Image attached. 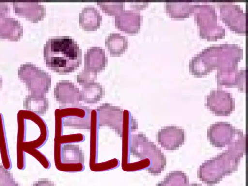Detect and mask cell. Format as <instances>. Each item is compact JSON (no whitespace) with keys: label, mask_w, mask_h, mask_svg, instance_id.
Returning a JSON list of instances; mask_svg holds the SVG:
<instances>
[{"label":"cell","mask_w":248,"mask_h":186,"mask_svg":"<svg viewBox=\"0 0 248 186\" xmlns=\"http://www.w3.org/2000/svg\"><path fill=\"white\" fill-rule=\"evenodd\" d=\"M18 77L32 95L45 96L51 86V75L29 62L18 67Z\"/></svg>","instance_id":"5b68a950"},{"label":"cell","mask_w":248,"mask_h":186,"mask_svg":"<svg viewBox=\"0 0 248 186\" xmlns=\"http://www.w3.org/2000/svg\"><path fill=\"white\" fill-rule=\"evenodd\" d=\"M108 57L105 50L100 46L90 47L84 54V69L98 73L104 70L107 65Z\"/></svg>","instance_id":"d6986e66"},{"label":"cell","mask_w":248,"mask_h":186,"mask_svg":"<svg viewBox=\"0 0 248 186\" xmlns=\"http://www.w3.org/2000/svg\"><path fill=\"white\" fill-rule=\"evenodd\" d=\"M17 166L18 169L23 170L26 167V153L21 146L26 142L27 135V120L17 113Z\"/></svg>","instance_id":"44dd1931"},{"label":"cell","mask_w":248,"mask_h":186,"mask_svg":"<svg viewBox=\"0 0 248 186\" xmlns=\"http://www.w3.org/2000/svg\"><path fill=\"white\" fill-rule=\"evenodd\" d=\"M194 5L189 1H167L166 12L171 18H187L193 13Z\"/></svg>","instance_id":"cb8c5ba5"},{"label":"cell","mask_w":248,"mask_h":186,"mask_svg":"<svg viewBox=\"0 0 248 186\" xmlns=\"http://www.w3.org/2000/svg\"><path fill=\"white\" fill-rule=\"evenodd\" d=\"M156 140L166 150H176L184 144L185 132L183 129L175 126L162 127L157 132Z\"/></svg>","instance_id":"7c38bea8"},{"label":"cell","mask_w":248,"mask_h":186,"mask_svg":"<svg viewBox=\"0 0 248 186\" xmlns=\"http://www.w3.org/2000/svg\"><path fill=\"white\" fill-rule=\"evenodd\" d=\"M0 152L2 165L6 169L12 167L7 140L4 121L3 115L0 113Z\"/></svg>","instance_id":"f1b7e54d"},{"label":"cell","mask_w":248,"mask_h":186,"mask_svg":"<svg viewBox=\"0 0 248 186\" xmlns=\"http://www.w3.org/2000/svg\"><path fill=\"white\" fill-rule=\"evenodd\" d=\"M91 115L85 118L71 116L63 119V125L65 127L77 129H90Z\"/></svg>","instance_id":"1f68e13d"},{"label":"cell","mask_w":248,"mask_h":186,"mask_svg":"<svg viewBox=\"0 0 248 186\" xmlns=\"http://www.w3.org/2000/svg\"><path fill=\"white\" fill-rule=\"evenodd\" d=\"M237 129L228 122H216L207 129V137L210 144L217 148L229 145L236 133Z\"/></svg>","instance_id":"30bf717a"},{"label":"cell","mask_w":248,"mask_h":186,"mask_svg":"<svg viewBox=\"0 0 248 186\" xmlns=\"http://www.w3.org/2000/svg\"><path fill=\"white\" fill-rule=\"evenodd\" d=\"M212 70L200 53L192 57L189 62V71L195 76L201 77Z\"/></svg>","instance_id":"4dcf8cb0"},{"label":"cell","mask_w":248,"mask_h":186,"mask_svg":"<svg viewBox=\"0 0 248 186\" xmlns=\"http://www.w3.org/2000/svg\"><path fill=\"white\" fill-rule=\"evenodd\" d=\"M23 107L25 110L39 115H43L48 109V99L46 96L26 95L23 101Z\"/></svg>","instance_id":"d4e9b609"},{"label":"cell","mask_w":248,"mask_h":186,"mask_svg":"<svg viewBox=\"0 0 248 186\" xmlns=\"http://www.w3.org/2000/svg\"><path fill=\"white\" fill-rule=\"evenodd\" d=\"M148 3H135L131 2V7L132 9H135L136 11L137 10L143 9L148 6Z\"/></svg>","instance_id":"60d3db41"},{"label":"cell","mask_w":248,"mask_h":186,"mask_svg":"<svg viewBox=\"0 0 248 186\" xmlns=\"http://www.w3.org/2000/svg\"><path fill=\"white\" fill-rule=\"evenodd\" d=\"M85 140V136L81 133H76L68 135H62L54 137V142L61 144H74L83 142Z\"/></svg>","instance_id":"e575fe53"},{"label":"cell","mask_w":248,"mask_h":186,"mask_svg":"<svg viewBox=\"0 0 248 186\" xmlns=\"http://www.w3.org/2000/svg\"><path fill=\"white\" fill-rule=\"evenodd\" d=\"M130 154L141 160L148 159L150 165L147 170L152 175H160L166 166V157L164 153L143 133L131 135Z\"/></svg>","instance_id":"3957f363"},{"label":"cell","mask_w":248,"mask_h":186,"mask_svg":"<svg viewBox=\"0 0 248 186\" xmlns=\"http://www.w3.org/2000/svg\"><path fill=\"white\" fill-rule=\"evenodd\" d=\"M205 106L217 116H228L235 110V101L232 94L222 89L211 90Z\"/></svg>","instance_id":"8992f818"},{"label":"cell","mask_w":248,"mask_h":186,"mask_svg":"<svg viewBox=\"0 0 248 186\" xmlns=\"http://www.w3.org/2000/svg\"><path fill=\"white\" fill-rule=\"evenodd\" d=\"M105 95V89L98 82H92L82 86L81 101L87 104H95Z\"/></svg>","instance_id":"603a6c76"},{"label":"cell","mask_w":248,"mask_h":186,"mask_svg":"<svg viewBox=\"0 0 248 186\" xmlns=\"http://www.w3.org/2000/svg\"><path fill=\"white\" fill-rule=\"evenodd\" d=\"M103 17L94 6H87L79 14V25L85 31H95L99 28Z\"/></svg>","instance_id":"ffe728a7"},{"label":"cell","mask_w":248,"mask_h":186,"mask_svg":"<svg viewBox=\"0 0 248 186\" xmlns=\"http://www.w3.org/2000/svg\"><path fill=\"white\" fill-rule=\"evenodd\" d=\"M189 177L181 170H172L156 186H189Z\"/></svg>","instance_id":"83f0119b"},{"label":"cell","mask_w":248,"mask_h":186,"mask_svg":"<svg viewBox=\"0 0 248 186\" xmlns=\"http://www.w3.org/2000/svg\"><path fill=\"white\" fill-rule=\"evenodd\" d=\"M125 2H97V4L106 14L116 16L125 9Z\"/></svg>","instance_id":"836d02e7"},{"label":"cell","mask_w":248,"mask_h":186,"mask_svg":"<svg viewBox=\"0 0 248 186\" xmlns=\"http://www.w3.org/2000/svg\"><path fill=\"white\" fill-rule=\"evenodd\" d=\"M97 73L89 71L86 69H82L76 76L77 82L79 85L83 86L85 84L94 82L97 79Z\"/></svg>","instance_id":"74e56055"},{"label":"cell","mask_w":248,"mask_h":186,"mask_svg":"<svg viewBox=\"0 0 248 186\" xmlns=\"http://www.w3.org/2000/svg\"><path fill=\"white\" fill-rule=\"evenodd\" d=\"M220 17L232 31L246 33V13L240 6L232 2L221 3Z\"/></svg>","instance_id":"ba28073f"},{"label":"cell","mask_w":248,"mask_h":186,"mask_svg":"<svg viewBox=\"0 0 248 186\" xmlns=\"http://www.w3.org/2000/svg\"><path fill=\"white\" fill-rule=\"evenodd\" d=\"M237 67L217 69L216 79L218 86L232 87L237 85Z\"/></svg>","instance_id":"4316f807"},{"label":"cell","mask_w":248,"mask_h":186,"mask_svg":"<svg viewBox=\"0 0 248 186\" xmlns=\"http://www.w3.org/2000/svg\"><path fill=\"white\" fill-rule=\"evenodd\" d=\"M2 78L0 77V89L2 87Z\"/></svg>","instance_id":"b9f144b4"},{"label":"cell","mask_w":248,"mask_h":186,"mask_svg":"<svg viewBox=\"0 0 248 186\" xmlns=\"http://www.w3.org/2000/svg\"><path fill=\"white\" fill-rule=\"evenodd\" d=\"M195 20L199 26V31L206 30L217 26V14L214 6L208 4L194 5Z\"/></svg>","instance_id":"ac0fdd59"},{"label":"cell","mask_w":248,"mask_h":186,"mask_svg":"<svg viewBox=\"0 0 248 186\" xmlns=\"http://www.w3.org/2000/svg\"><path fill=\"white\" fill-rule=\"evenodd\" d=\"M43 58L47 67L60 74H66L81 64L82 50L69 36L55 37L44 45Z\"/></svg>","instance_id":"6da1fadb"},{"label":"cell","mask_w":248,"mask_h":186,"mask_svg":"<svg viewBox=\"0 0 248 186\" xmlns=\"http://www.w3.org/2000/svg\"><path fill=\"white\" fill-rule=\"evenodd\" d=\"M209 67L223 68L237 67L243 58V49L237 44L224 43L208 46L200 52Z\"/></svg>","instance_id":"277c9868"},{"label":"cell","mask_w":248,"mask_h":186,"mask_svg":"<svg viewBox=\"0 0 248 186\" xmlns=\"http://www.w3.org/2000/svg\"><path fill=\"white\" fill-rule=\"evenodd\" d=\"M227 150L239 159L245 155V135L242 130L237 129L233 139L228 145Z\"/></svg>","instance_id":"f546056e"},{"label":"cell","mask_w":248,"mask_h":186,"mask_svg":"<svg viewBox=\"0 0 248 186\" xmlns=\"http://www.w3.org/2000/svg\"><path fill=\"white\" fill-rule=\"evenodd\" d=\"M10 8L6 2H0V38L17 41L23 35V27L16 19L10 17Z\"/></svg>","instance_id":"9c48e42d"},{"label":"cell","mask_w":248,"mask_h":186,"mask_svg":"<svg viewBox=\"0 0 248 186\" xmlns=\"http://www.w3.org/2000/svg\"><path fill=\"white\" fill-rule=\"evenodd\" d=\"M95 110L99 127H108L122 137L123 109L109 103H103L98 106Z\"/></svg>","instance_id":"52a82bcc"},{"label":"cell","mask_w":248,"mask_h":186,"mask_svg":"<svg viewBox=\"0 0 248 186\" xmlns=\"http://www.w3.org/2000/svg\"><path fill=\"white\" fill-rule=\"evenodd\" d=\"M105 45L111 56H119L128 49V38L120 33H110L106 38Z\"/></svg>","instance_id":"7402d4cb"},{"label":"cell","mask_w":248,"mask_h":186,"mask_svg":"<svg viewBox=\"0 0 248 186\" xmlns=\"http://www.w3.org/2000/svg\"><path fill=\"white\" fill-rule=\"evenodd\" d=\"M245 69H241L238 72L237 88L239 90H245Z\"/></svg>","instance_id":"f35d334b"},{"label":"cell","mask_w":248,"mask_h":186,"mask_svg":"<svg viewBox=\"0 0 248 186\" xmlns=\"http://www.w3.org/2000/svg\"><path fill=\"white\" fill-rule=\"evenodd\" d=\"M18 113L26 120H30L34 122L38 127L40 130L39 137L32 141H26L22 145V147L39 149L43 147L47 141L49 137V131L47 125L44 119L39 115L25 110H21Z\"/></svg>","instance_id":"e0dca14e"},{"label":"cell","mask_w":248,"mask_h":186,"mask_svg":"<svg viewBox=\"0 0 248 186\" xmlns=\"http://www.w3.org/2000/svg\"><path fill=\"white\" fill-rule=\"evenodd\" d=\"M97 115L95 109L91 112L89 168L93 172H102V162H98V133Z\"/></svg>","instance_id":"5bb4252c"},{"label":"cell","mask_w":248,"mask_h":186,"mask_svg":"<svg viewBox=\"0 0 248 186\" xmlns=\"http://www.w3.org/2000/svg\"><path fill=\"white\" fill-rule=\"evenodd\" d=\"M12 3L16 14L32 23H38L46 16V6L38 2H13Z\"/></svg>","instance_id":"2e32d148"},{"label":"cell","mask_w":248,"mask_h":186,"mask_svg":"<svg viewBox=\"0 0 248 186\" xmlns=\"http://www.w3.org/2000/svg\"><path fill=\"white\" fill-rule=\"evenodd\" d=\"M22 149L25 153H27L34 157L45 169H48L50 168L51 163L50 161L38 149L26 147H22Z\"/></svg>","instance_id":"d590c367"},{"label":"cell","mask_w":248,"mask_h":186,"mask_svg":"<svg viewBox=\"0 0 248 186\" xmlns=\"http://www.w3.org/2000/svg\"><path fill=\"white\" fill-rule=\"evenodd\" d=\"M141 20L140 12L124 9L115 16V26L124 33L135 34L140 31Z\"/></svg>","instance_id":"4fadbf2b"},{"label":"cell","mask_w":248,"mask_h":186,"mask_svg":"<svg viewBox=\"0 0 248 186\" xmlns=\"http://www.w3.org/2000/svg\"><path fill=\"white\" fill-rule=\"evenodd\" d=\"M31 186H56V185L48 178H41L33 183Z\"/></svg>","instance_id":"ab89813d"},{"label":"cell","mask_w":248,"mask_h":186,"mask_svg":"<svg viewBox=\"0 0 248 186\" xmlns=\"http://www.w3.org/2000/svg\"><path fill=\"white\" fill-rule=\"evenodd\" d=\"M200 37L208 41H215L221 39L225 35V29L222 26L216 27L199 31Z\"/></svg>","instance_id":"d6a6232c"},{"label":"cell","mask_w":248,"mask_h":186,"mask_svg":"<svg viewBox=\"0 0 248 186\" xmlns=\"http://www.w3.org/2000/svg\"><path fill=\"white\" fill-rule=\"evenodd\" d=\"M138 128V122L127 110L123 111L122 126V170L126 171L130 157L131 133Z\"/></svg>","instance_id":"8fae6325"},{"label":"cell","mask_w":248,"mask_h":186,"mask_svg":"<svg viewBox=\"0 0 248 186\" xmlns=\"http://www.w3.org/2000/svg\"><path fill=\"white\" fill-rule=\"evenodd\" d=\"M0 186H19L13 178L10 170L0 164Z\"/></svg>","instance_id":"8d00e7d4"},{"label":"cell","mask_w":248,"mask_h":186,"mask_svg":"<svg viewBox=\"0 0 248 186\" xmlns=\"http://www.w3.org/2000/svg\"><path fill=\"white\" fill-rule=\"evenodd\" d=\"M240 159L227 150L205 161L197 170V177L209 186L218 184L224 177L231 175L238 170Z\"/></svg>","instance_id":"7a4b0ae2"},{"label":"cell","mask_w":248,"mask_h":186,"mask_svg":"<svg viewBox=\"0 0 248 186\" xmlns=\"http://www.w3.org/2000/svg\"><path fill=\"white\" fill-rule=\"evenodd\" d=\"M62 162L63 163H81L84 164V154L79 145H62Z\"/></svg>","instance_id":"484cf974"},{"label":"cell","mask_w":248,"mask_h":186,"mask_svg":"<svg viewBox=\"0 0 248 186\" xmlns=\"http://www.w3.org/2000/svg\"><path fill=\"white\" fill-rule=\"evenodd\" d=\"M54 97L60 103L74 105L81 101L80 90L74 83L68 80H61L54 88Z\"/></svg>","instance_id":"9a60e30c"}]
</instances>
